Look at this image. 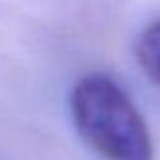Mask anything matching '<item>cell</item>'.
<instances>
[{"mask_svg":"<svg viewBox=\"0 0 160 160\" xmlns=\"http://www.w3.org/2000/svg\"><path fill=\"white\" fill-rule=\"evenodd\" d=\"M136 61L146 77L160 87V20L152 22L140 32L136 41Z\"/></svg>","mask_w":160,"mask_h":160,"instance_id":"2","label":"cell"},{"mask_svg":"<svg viewBox=\"0 0 160 160\" xmlns=\"http://www.w3.org/2000/svg\"><path fill=\"white\" fill-rule=\"evenodd\" d=\"M71 116L79 136L106 160H152V140L126 91L103 73H89L71 91Z\"/></svg>","mask_w":160,"mask_h":160,"instance_id":"1","label":"cell"}]
</instances>
